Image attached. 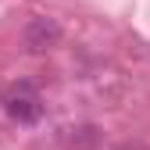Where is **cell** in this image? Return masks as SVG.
<instances>
[{
  "label": "cell",
  "instance_id": "obj_1",
  "mask_svg": "<svg viewBox=\"0 0 150 150\" xmlns=\"http://www.w3.org/2000/svg\"><path fill=\"white\" fill-rule=\"evenodd\" d=\"M4 111H7L18 125H36V122L43 118V100H40V93L32 89V82H18V86L7 89Z\"/></svg>",
  "mask_w": 150,
  "mask_h": 150
},
{
  "label": "cell",
  "instance_id": "obj_2",
  "mask_svg": "<svg viewBox=\"0 0 150 150\" xmlns=\"http://www.w3.org/2000/svg\"><path fill=\"white\" fill-rule=\"evenodd\" d=\"M61 36H64V29H61L57 18L40 14V18H29V22H25L22 43H25V50H32V54H47V50H54V47L61 43Z\"/></svg>",
  "mask_w": 150,
  "mask_h": 150
},
{
  "label": "cell",
  "instance_id": "obj_3",
  "mask_svg": "<svg viewBox=\"0 0 150 150\" xmlns=\"http://www.w3.org/2000/svg\"><path fill=\"white\" fill-rule=\"evenodd\" d=\"M100 143V129L97 125H75L64 132V146L68 150H97Z\"/></svg>",
  "mask_w": 150,
  "mask_h": 150
},
{
  "label": "cell",
  "instance_id": "obj_4",
  "mask_svg": "<svg viewBox=\"0 0 150 150\" xmlns=\"http://www.w3.org/2000/svg\"><path fill=\"white\" fill-rule=\"evenodd\" d=\"M118 150H146V146H143V143H122Z\"/></svg>",
  "mask_w": 150,
  "mask_h": 150
}]
</instances>
